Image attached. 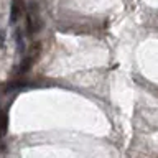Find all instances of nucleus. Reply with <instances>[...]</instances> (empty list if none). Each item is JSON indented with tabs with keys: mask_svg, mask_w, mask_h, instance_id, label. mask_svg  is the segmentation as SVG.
I'll return each instance as SVG.
<instances>
[{
	"mask_svg": "<svg viewBox=\"0 0 158 158\" xmlns=\"http://www.w3.org/2000/svg\"><path fill=\"white\" fill-rule=\"evenodd\" d=\"M27 25H28V33L30 35H33V33H36L40 28V20L35 18V15L33 13H27Z\"/></svg>",
	"mask_w": 158,
	"mask_h": 158,
	"instance_id": "1",
	"label": "nucleus"
},
{
	"mask_svg": "<svg viewBox=\"0 0 158 158\" xmlns=\"http://www.w3.org/2000/svg\"><path fill=\"white\" fill-rule=\"evenodd\" d=\"M40 51H41V44H40V43H33L31 48L28 49V56H27V58L30 59V61H35V59L38 58Z\"/></svg>",
	"mask_w": 158,
	"mask_h": 158,
	"instance_id": "2",
	"label": "nucleus"
},
{
	"mask_svg": "<svg viewBox=\"0 0 158 158\" xmlns=\"http://www.w3.org/2000/svg\"><path fill=\"white\" fill-rule=\"evenodd\" d=\"M15 40H17V49H18V53L22 54V53L25 51V46H23V36H22L20 28L15 30Z\"/></svg>",
	"mask_w": 158,
	"mask_h": 158,
	"instance_id": "3",
	"label": "nucleus"
},
{
	"mask_svg": "<svg viewBox=\"0 0 158 158\" xmlns=\"http://www.w3.org/2000/svg\"><path fill=\"white\" fill-rule=\"evenodd\" d=\"M18 13H20L18 3H12V8H10V23H15V22H17Z\"/></svg>",
	"mask_w": 158,
	"mask_h": 158,
	"instance_id": "4",
	"label": "nucleus"
},
{
	"mask_svg": "<svg viewBox=\"0 0 158 158\" xmlns=\"http://www.w3.org/2000/svg\"><path fill=\"white\" fill-rule=\"evenodd\" d=\"M7 125H8V120H7V115L0 110V133L5 135L7 133Z\"/></svg>",
	"mask_w": 158,
	"mask_h": 158,
	"instance_id": "5",
	"label": "nucleus"
},
{
	"mask_svg": "<svg viewBox=\"0 0 158 158\" xmlns=\"http://www.w3.org/2000/svg\"><path fill=\"white\" fill-rule=\"evenodd\" d=\"M31 63H33V61H30L28 58L25 59V61L22 63V68H20V73H25V71H28V69L31 68Z\"/></svg>",
	"mask_w": 158,
	"mask_h": 158,
	"instance_id": "6",
	"label": "nucleus"
},
{
	"mask_svg": "<svg viewBox=\"0 0 158 158\" xmlns=\"http://www.w3.org/2000/svg\"><path fill=\"white\" fill-rule=\"evenodd\" d=\"M5 46V31L2 30V31H0V48H3Z\"/></svg>",
	"mask_w": 158,
	"mask_h": 158,
	"instance_id": "7",
	"label": "nucleus"
},
{
	"mask_svg": "<svg viewBox=\"0 0 158 158\" xmlns=\"http://www.w3.org/2000/svg\"><path fill=\"white\" fill-rule=\"evenodd\" d=\"M0 137H2V133H0Z\"/></svg>",
	"mask_w": 158,
	"mask_h": 158,
	"instance_id": "8",
	"label": "nucleus"
}]
</instances>
